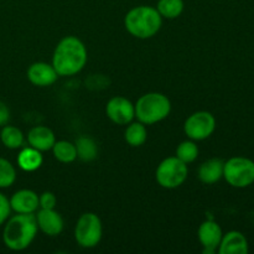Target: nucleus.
I'll return each instance as SVG.
<instances>
[{
  "label": "nucleus",
  "mask_w": 254,
  "mask_h": 254,
  "mask_svg": "<svg viewBox=\"0 0 254 254\" xmlns=\"http://www.w3.org/2000/svg\"><path fill=\"white\" fill-rule=\"evenodd\" d=\"M87 62L83 42L74 36H67L57 44L52 57V66L59 76H73L82 71Z\"/></svg>",
  "instance_id": "nucleus-1"
},
{
  "label": "nucleus",
  "mask_w": 254,
  "mask_h": 254,
  "mask_svg": "<svg viewBox=\"0 0 254 254\" xmlns=\"http://www.w3.org/2000/svg\"><path fill=\"white\" fill-rule=\"evenodd\" d=\"M37 221L34 213H17L7 218L2 231L4 245L11 251H22L29 247L37 235Z\"/></svg>",
  "instance_id": "nucleus-2"
},
{
  "label": "nucleus",
  "mask_w": 254,
  "mask_h": 254,
  "mask_svg": "<svg viewBox=\"0 0 254 254\" xmlns=\"http://www.w3.org/2000/svg\"><path fill=\"white\" fill-rule=\"evenodd\" d=\"M163 17L156 7L140 5L131 9L124 17V25L130 35L138 39H150L160 30Z\"/></svg>",
  "instance_id": "nucleus-3"
},
{
  "label": "nucleus",
  "mask_w": 254,
  "mask_h": 254,
  "mask_svg": "<svg viewBox=\"0 0 254 254\" xmlns=\"http://www.w3.org/2000/svg\"><path fill=\"white\" fill-rule=\"evenodd\" d=\"M135 117L145 126L161 122L169 116L171 111V103L169 98L158 92H151L141 96L136 101Z\"/></svg>",
  "instance_id": "nucleus-4"
},
{
  "label": "nucleus",
  "mask_w": 254,
  "mask_h": 254,
  "mask_svg": "<svg viewBox=\"0 0 254 254\" xmlns=\"http://www.w3.org/2000/svg\"><path fill=\"white\" fill-rule=\"evenodd\" d=\"M223 178L232 188H250L254 184V161L245 156L228 159L223 165Z\"/></svg>",
  "instance_id": "nucleus-5"
},
{
  "label": "nucleus",
  "mask_w": 254,
  "mask_h": 254,
  "mask_svg": "<svg viewBox=\"0 0 254 254\" xmlns=\"http://www.w3.org/2000/svg\"><path fill=\"white\" fill-rule=\"evenodd\" d=\"M188 164L176 156L166 158L159 164L155 178L159 185L164 189H176L188 179Z\"/></svg>",
  "instance_id": "nucleus-6"
},
{
  "label": "nucleus",
  "mask_w": 254,
  "mask_h": 254,
  "mask_svg": "<svg viewBox=\"0 0 254 254\" xmlns=\"http://www.w3.org/2000/svg\"><path fill=\"white\" fill-rule=\"evenodd\" d=\"M103 235L102 221L96 213L86 212L78 218L74 228V238L83 248H93L101 242Z\"/></svg>",
  "instance_id": "nucleus-7"
},
{
  "label": "nucleus",
  "mask_w": 254,
  "mask_h": 254,
  "mask_svg": "<svg viewBox=\"0 0 254 254\" xmlns=\"http://www.w3.org/2000/svg\"><path fill=\"white\" fill-rule=\"evenodd\" d=\"M216 119L210 112H195L186 119L184 130L191 140H205L213 134Z\"/></svg>",
  "instance_id": "nucleus-8"
},
{
  "label": "nucleus",
  "mask_w": 254,
  "mask_h": 254,
  "mask_svg": "<svg viewBox=\"0 0 254 254\" xmlns=\"http://www.w3.org/2000/svg\"><path fill=\"white\" fill-rule=\"evenodd\" d=\"M107 116L118 126H127L135 117L134 104L124 97H114L107 103Z\"/></svg>",
  "instance_id": "nucleus-9"
},
{
  "label": "nucleus",
  "mask_w": 254,
  "mask_h": 254,
  "mask_svg": "<svg viewBox=\"0 0 254 254\" xmlns=\"http://www.w3.org/2000/svg\"><path fill=\"white\" fill-rule=\"evenodd\" d=\"M222 228L215 221H205L198 227V240L205 253L216 252L222 240Z\"/></svg>",
  "instance_id": "nucleus-10"
},
{
  "label": "nucleus",
  "mask_w": 254,
  "mask_h": 254,
  "mask_svg": "<svg viewBox=\"0 0 254 254\" xmlns=\"http://www.w3.org/2000/svg\"><path fill=\"white\" fill-rule=\"evenodd\" d=\"M57 74L56 69L52 64L46 62H35L27 69V78L32 84L37 87H49L56 82Z\"/></svg>",
  "instance_id": "nucleus-11"
},
{
  "label": "nucleus",
  "mask_w": 254,
  "mask_h": 254,
  "mask_svg": "<svg viewBox=\"0 0 254 254\" xmlns=\"http://www.w3.org/2000/svg\"><path fill=\"white\" fill-rule=\"evenodd\" d=\"M220 254H247L250 251L248 240L240 231H230L222 236L217 248Z\"/></svg>",
  "instance_id": "nucleus-12"
},
{
  "label": "nucleus",
  "mask_w": 254,
  "mask_h": 254,
  "mask_svg": "<svg viewBox=\"0 0 254 254\" xmlns=\"http://www.w3.org/2000/svg\"><path fill=\"white\" fill-rule=\"evenodd\" d=\"M36 221H37V227L47 236H57L62 232L64 230V218L60 215L55 208L52 210H41L37 212Z\"/></svg>",
  "instance_id": "nucleus-13"
},
{
  "label": "nucleus",
  "mask_w": 254,
  "mask_h": 254,
  "mask_svg": "<svg viewBox=\"0 0 254 254\" xmlns=\"http://www.w3.org/2000/svg\"><path fill=\"white\" fill-rule=\"evenodd\" d=\"M9 201L10 207L16 213H35L40 207L37 193L27 189L16 191Z\"/></svg>",
  "instance_id": "nucleus-14"
},
{
  "label": "nucleus",
  "mask_w": 254,
  "mask_h": 254,
  "mask_svg": "<svg viewBox=\"0 0 254 254\" xmlns=\"http://www.w3.org/2000/svg\"><path fill=\"white\" fill-rule=\"evenodd\" d=\"M27 141L32 148L40 151H47L51 150L54 144L56 143V138H55L54 131L50 128L37 126L30 129L29 134H27Z\"/></svg>",
  "instance_id": "nucleus-15"
},
{
  "label": "nucleus",
  "mask_w": 254,
  "mask_h": 254,
  "mask_svg": "<svg viewBox=\"0 0 254 254\" xmlns=\"http://www.w3.org/2000/svg\"><path fill=\"white\" fill-rule=\"evenodd\" d=\"M223 165H225V161L221 159H208L198 168V179L206 185L218 183L223 178Z\"/></svg>",
  "instance_id": "nucleus-16"
},
{
  "label": "nucleus",
  "mask_w": 254,
  "mask_h": 254,
  "mask_svg": "<svg viewBox=\"0 0 254 254\" xmlns=\"http://www.w3.org/2000/svg\"><path fill=\"white\" fill-rule=\"evenodd\" d=\"M42 163H44V158L41 155V151L32 146L24 148L17 155V165L21 170L27 171V173L37 170L42 165Z\"/></svg>",
  "instance_id": "nucleus-17"
},
{
  "label": "nucleus",
  "mask_w": 254,
  "mask_h": 254,
  "mask_svg": "<svg viewBox=\"0 0 254 254\" xmlns=\"http://www.w3.org/2000/svg\"><path fill=\"white\" fill-rule=\"evenodd\" d=\"M77 150V158L83 161H93L98 155V146L96 141L89 136H79L74 143Z\"/></svg>",
  "instance_id": "nucleus-18"
},
{
  "label": "nucleus",
  "mask_w": 254,
  "mask_h": 254,
  "mask_svg": "<svg viewBox=\"0 0 254 254\" xmlns=\"http://www.w3.org/2000/svg\"><path fill=\"white\" fill-rule=\"evenodd\" d=\"M127 143L130 146H140L143 145L148 138V131H146L145 124L141 122H135V123H129L124 133Z\"/></svg>",
  "instance_id": "nucleus-19"
},
{
  "label": "nucleus",
  "mask_w": 254,
  "mask_h": 254,
  "mask_svg": "<svg viewBox=\"0 0 254 254\" xmlns=\"http://www.w3.org/2000/svg\"><path fill=\"white\" fill-rule=\"evenodd\" d=\"M52 153H54L55 159L60 161V163H73L77 159V150L76 145L71 141L67 140H60L56 141L52 146Z\"/></svg>",
  "instance_id": "nucleus-20"
},
{
  "label": "nucleus",
  "mask_w": 254,
  "mask_h": 254,
  "mask_svg": "<svg viewBox=\"0 0 254 254\" xmlns=\"http://www.w3.org/2000/svg\"><path fill=\"white\" fill-rule=\"evenodd\" d=\"M0 140L7 149H19L24 144V134L14 126H4L0 133Z\"/></svg>",
  "instance_id": "nucleus-21"
},
{
  "label": "nucleus",
  "mask_w": 254,
  "mask_h": 254,
  "mask_svg": "<svg viewBox=\"0 0 254 254\" xmlns=\"http://www.w3.org/2000/svg\"><path fill=\"white\" fill-rule=\"evenodd\" d=\"M184 0H159L156 10L161 17L165 19H176L184 11Z\"/></svg>",
  "instance_id": "nucleus-22"
},
{
  "label": "nucleus",
  "mask_w": 254,
  "mask_h": 254,
  "mask_svg": "<svg viewBox=\"0 0 254 254\" xmlns=\"http://www.w3.org/2000/svg\"><path fill=\"white\" fill-rule=\"evenodd\" d=\"M198 156V148L193 140H185L180 143L176 149V158L180 159L185 164L195 161Z\"/></svg>",
  "instance_id": "nucleus-23"
},
{
  "label": "nucleus",
  "mask_w": 254,
  "mask_h": 254,
  "mask_svg": "<svg viewBox=\"0 0 254 254\" xmlns=\"http://www.w3.org/2000/svg\"><path fill=\"white\" fill-rule=\"evenodd\" d=\"M16 180V170L9 160L0 158V189L10 188Z\"/></svg>",
  "instance_id": "nucleus-24"
},
{
  "label": "nucleus",
  "mask_w": 254,
  "mask_h": 254,
  "mask_svg": "<svg viewBox=\"0 0 254 254\" xmlns=\"http://www.w3.org/2000/svg\"><path fill=\"white\" fill-rule=\"evenodd\" d=\"M57 198L50 191H45L41 195L39 196V205L40 208H45V210H52V208L56 207Z\"/></svg>",
  "instance_id": "nucleus-25"
},
{
  "label": "nucleus",
  "mask_w": 254,
  "mask_h": 254,
  "mask_svg": "<svg viewBox=\"0 0 254 254\" xmlns=\"http://www.w3.org/2000/svg\"><path fill=\"white\" fill-rule=\"evenodd\" d=\"M10 212H11V207H10V201L5 195L0 192V227L4 225L10 217Z\"/></svg>",
  "instance_id": "nucleus-26"
},
{
  "label": "nucleus",
  "mask_w": 254,
  "mask_h": 254,
  "mask_svg": "<svg viewBox=\"0 0 254 254\" xmlns=\"http://www.w3.org/2000/svg\"><path fill=\"white\" fill-rule=\"evenodd\" d=\"M10 121V109L4 102L0 101V127L6 126Z\"/></svg>",
  "instance_id": "nucleus-27"
}]
</instances>
